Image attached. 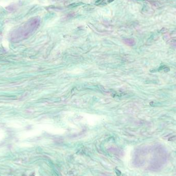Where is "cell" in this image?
Segmentation results:
<instances>
[{
	"mask_svg": "<svg viewBox=\"0 0 176 176\" xmlns=\"http://www.w3.org/2000/svg\"><path fill=\"white\" fill-rule=\"evenodd\" d=\"M13 2V0H0V6L5 8L8 6L10 3Z\"/></svg>",
	"mask_w": 176,
	"mask_h": 176,
	"instance_id": "obj_1",
	"label": "cell"
},
{
	"mask_svg": "<svg viewBox=\"0 0 176 176\" xmlns=\"http://www.w3.org/2000/svg\"><path fill=\"white\" fill-rule=\"evenodd\" d=\"M16 1H18V0H16Z\"/></svg>",
	"mask_w": 176,
	"mask_h": 176,
	"instance_id": "obj_2",
	"label": "cell"
}]
</instances>
